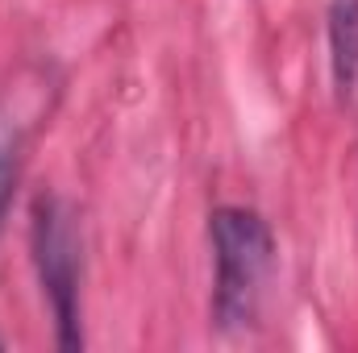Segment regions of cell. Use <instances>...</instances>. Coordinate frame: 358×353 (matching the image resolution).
Instances as JSON below:
<instances>
[{"mask_svg": "<svg viewBox=\"0 0 358 353\" xmlns=\"http://www.w3.org/2000/svg\"><path fill=\"white\" fill-rule=\"evenodd\" d=\"M13 175H17V142L8 133V125L0 121V220L8 208V191H13Z\"/></svg>", "mask_w": 358, "mask_h": 353, "instance_id": "4", "label": "cell"}, {"mask_svg": "<svg viewBox=\"0 0 358 353\" xmlns=\"http://www.w3.org/2000/svg\"><path fill=\"white\" fill-rule=\"evenodd\" d=\"M29 250L34 266L42 278V291L50 299L55 312V329H59V345L63 350H80L84 333H80V278H84V246H80V229H76V212L46 195L34 204V220H29Z\"/></svg>", "mask_w": 358, "mask_h": 353, "instance_id": "2", "label": "cell"}, {"mask_svg": "<svg viewBox=\"0 0 358 353\" xmlns=\"http://www.w3.org/2000/svg\"><path fill=\"white\" fill-rule=\"evenodd\" d=\"M329 71L338 96L358 84V0H329Z\"/></svg>", "mask_w": 358, "mask_h": 353, "instance_id": "3", "label": "cell"}, {"mask_svg": "<svg viewBox=\"0 0 358 353\" xmlns=\"http://www.w3.org/2000/svg\"><path fill=\"white\" fill-rule=\"evenodd\" d=\"M213 316L221 329H246L259 316L271 278L275 241L267 220L250 208L213 212Z\"/></svg>", "mask_w": 358, "mask_h": 353, "instance_id": "1", "label": "cell"}]
</instances>
